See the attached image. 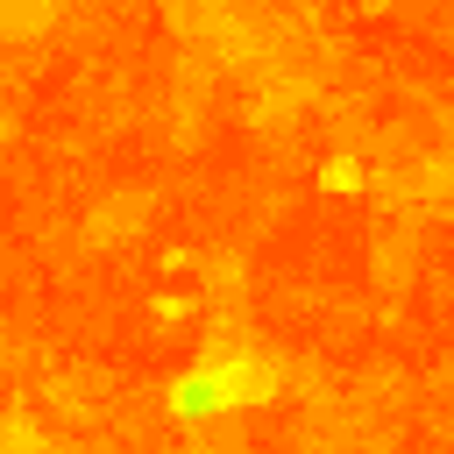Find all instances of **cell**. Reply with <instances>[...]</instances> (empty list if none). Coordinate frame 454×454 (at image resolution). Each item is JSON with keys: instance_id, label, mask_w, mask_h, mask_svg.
<instances>
[{"instance_id": "6da1fadb", "label": "cell", "mask_w": 454, "mask_h": 454, "mask_svg": "<svg viewBox=\"0 0 454 454\" xmlns=\"http://www.w3.org/2000/svg\"><path fill=\"white\" fill-rule=\"evenodd\" d=\"M213 383H220V411H227V404H270V397H277V369L255 362V355H227V362L213 369Z\"/></svg>"}, {"instance_id": "7a4b0ae2", "label": "cell", "mask_w": 454, "mask_h": 454, "mask_svg": "<svg viewBox=\"0 0 454 454\" xmlns=\"http://www.w3.org/2000/svg\"><path fill=\"white\" fill-rule=\"evenodd\" d=\"M206 411H220V383H213V369H199V376H184V383L170 390V419H206Z\"/></svg>"}, {"instance_id": "3957f363", "label": "cell", "mask_w": 454, "mask_h": 454, "mask_svg": "<svg viewBox=\"0 0 454 454\" xmlns=\"http://www.w3.org/2000/svg\"><path fill=\"white\" fill-rule=\"evenodd\" d=\"M319 192H362V163L355 156H326L319 163Z\"/></svg>"}]
</instances>
